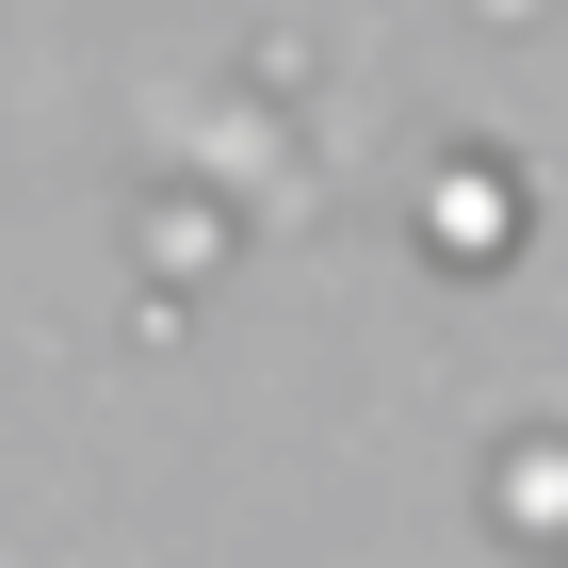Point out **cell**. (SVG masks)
<instances>
[]
</instances>
